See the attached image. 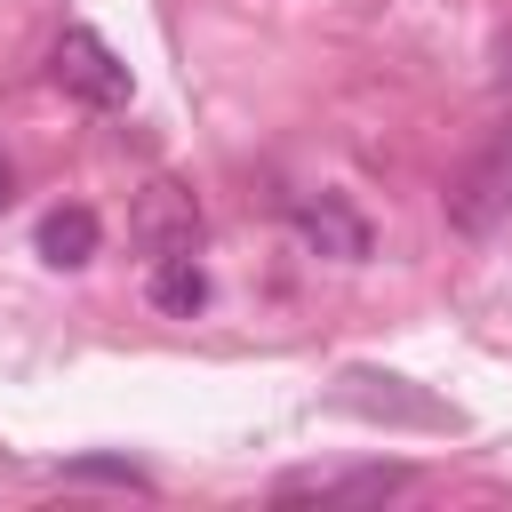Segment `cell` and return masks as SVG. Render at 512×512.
Instances as JSON below:
<instances>
[{
    "mask_svg": "<svg viewBox=\"0 0 512 512\" xmlns=\"http://www.w3.org/2000/svg\"><path fill=\"white\" fill-rule=\"evenodd\" d=\"M56 88L64 96H80L88 112H120L128 96H136V80H128V64L88 32V24H72L64 40H56Z\"/></svg>",
    "mask_w": 512,
    "mask_h": 512,
    "instance_id": "obj_1",
    "label": "cell"
},
{
    "mask_svg": "<svg viewBox=\"0 0 512 512\" xmlns=\"http://www.w3.org/2000/svg\"><path fill=\"white\" fill-rule=\"evenodd\" d=\"M448 216H456L464 232H480V240L512 224V128H504V136L448 184Z\"/></svg>",
    "mask_w": 512,
    "mask_h": 512,
    "instance_id": "obj_2",
    "label": "cell"
},
{
    "mask_svg": "<svg viewBox=\"0 0 512 512\" xmlns=\"http://www.w3.org/2000/svg\"><path fill=\"white\" fill-rule=\"evenodd\" d=\"M136 240H144V256H184V248H200V208H192V192L152 184V192L136 200Z\"/></svg>",
    "mask_w": 512,
    "mask_h": 512,
    "instance_id": "obj_3",
    "label": "cell"
},
{
    "mask_svg": "<svg viewBox=\"0 0 512 512\" xmlns=\"http://www.w3.org/2000/svg\"><path fill=\"white\" fill-rule=\"evenodd\" d=\"M288 224H296V240H304L312 256H336V264H360V256H368V224H360L344 200H328V192H320V200H296Z\"/></svg>",
    "mask_w": 512,
    "mask_h": 512,
    "instance_id": "obj_4",
    "label": "cell"
},
{
    "mask_svg": "<svg viewBox=\"0 0 512 512\" xmlns=\"http://www.w3.org/2000/svg\"><path fill=\"white\" fill-rule=\"evenodd\" d=\"M96 240H104V224H96V208H80V200L48 208V216H40V232H32L40 264H56V272H80V264L96 256Z\"/></svg>",
    "mask_w": 512,
    "mask_h": 512,
    "instance_id": "obj_5",
    "label": "cell"
},
{
    "mask_svg": "<svg viewBox=\"0 0 512 512\" xmlns=\"http://www.w3.org/2000/svg\"><path fill=\"white\" fill-rule=\"evenodd\" d=\"M152 304L176 312V320H192V312L208 304V272H200L192 248H184V256H152Z\"/></svg>",
    "mask_w": 512,
    "mask_h": 512,
    "instance_id": "obj_6",
    "label": "cell"
},
{
    "mask_svg": "<svg viewBox=\"0 0 512 512\" xmlns=\"http://www.w3.org/2000/svg\"><path fill=\"white\" fill-rule=\"evenodd\" d=\"M504 80H512V40H504Z\"/></svg>",
    "mask_w": 512,
    "mask_h": 512,
    "instance_id": "obj_7",
    "label": "cell"
},
{
    "mask_svg": "<svg viewBox=\"0 0 512 512\" xmlns=\"http://www.w3.org/2000/svg\"><path fill=\"white\" fill-rule=\"evenodd\" d=\"M0 208H8V168H0Z\"/></svg>",
    "mask_w": 512,
    "mask_h": 512,
    "instance_id": "obj_8",
    "label": "cell"
}]
</instances>
